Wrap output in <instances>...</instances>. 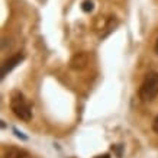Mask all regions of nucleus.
Instances as JSON below:
<instances>
[{
  "label": "nucleus",
  "instance_id": "f257e3e1",
  "mask_svg": "<svg viewBox=\"0 0 158 158\" xmlns=\"http://www.w3.org/2000/svg\"><path fill=\"white\" fill-rule=\"evenodd\" d=\"M10 109L13 112L16 118L29 122L32 119V105L28 102V99L20 93V91H15L10 99Z\"/></svg>",
  "mask_w": 158,
  "mask_h": 158
},
{
  "label": "nucleus",
  "instance_id": "f03ea898",
  "mask_svg": "<svg viewBox=\"0 0 158 158\" xmlns=\"http://www.w3.org/2000/svg\"><path fill=\"white\" fill-rule=\"evenodd\" d=\"M158 94V73L151 71L145 76L144 81L139 89V97L144 102H149L155 99Z\"/></svg>",
  "mask_w": 158,
  "mask_h": 158
},
{
  "label": "nucleus",
  "instance_id": "7ed1b4c3",
  "mask_svg": "<svg viewBox=\"0 0 158 158\" xmlns=\"http://www.w3.org/2000/svg\"><path fill=\"white\" fill-rule=\"evenodd\" d=\"M23 58H25L23 54H16V55H13L12 58L6 60V61L3 62V65H2V78H5V77L7 76V73H10L18 64H20V62L23 61Z\"/></svg>",
  "mask_w": 158,
  "mask_h": 158
},
{
  "label": "nucleus",
  "instance_id": "20e7f679",
  "mask_svg": "<svg viewBox=\"0 0 158 158\" xmlns=\"http://www.w3.org/2000/svg\"><path fill=\"white\" fill-rule=\"evenodd\" d=\"M87 62H89V55H87L86 52H77L76 55L71 58L70 65H71V68H74V70H83V68L87 65Z\"/></svg>",
  "mask_w": 158,
  "mask_h": 158
},
{
  "label": "nucleus",
  "instance_id": "39448f33",
  "mask_svg": "<svg viewBox=\"0 0 158 158\" xmlns=\"http://www.w3.org/2000/svg\"><path fill=\"white\" fill-rule=\"evenodd\" d=\"M3 158H32L28 151H25L22 148H16V147H10L5 151Z\"/></svg>",
  "mask_w": 158,
  "mask_h": 158
},
{
  "label": "nucleus",
  "instance_id": "423d86ee",
  "mask_svg": "<svg viewBox=\"0 0 158 158\" xmlns=\"http://www.w3.org/2000/svg\"><path fill=\"white\" fill-rule=\"evenodd\" d=\"M93 7H94V6H93V2H91V0H84V2L81 3L83 12H87V13H89V12L93 10Z\"/></svg>",
  "mask_w": 158,
  "mask_h": 158
},
{
  "label": "nucleus",
  "instance_id": "0eeeda50",
  "mask_svg": "<svg viewBox=\"0 0 158 158\" xmlns=\"http://www.w3.org/2000/svg\"><path fill=\"white\" fill-rule=\"evenodd\" d=\"M13 132H15V134H16V136H18V138L23 139V141H26V139H28V136H26V135H23V134H22V132H20V131H18V129H16V128H13Z\"/></svg>",
  "mask_w": 158,
  "mask_h": 158
},
{
  "label": "nucleus",
  "instance_id": "6e6552de",
  "mask_svg": "<svg viewBox=\"0 0 158 158\" xmlns=\"http://www.w3.org/2000/svg\"><path fill=\"white\" fill-rule=\"evenodd\" d=\"M152 131L155 132V134H158V116L154 119V122H152Z\"/></svg>",
  "mask_w": 158,
  "mask_h": 158
},
{
  "label": "nucleus",
  "instance_id": "1a4fd4ad",
  "mask_svg": "<svg viewBox=\"0 0 158 158\" xmlns=\"http://www.w3.org/2000/svg\"><path fill=\"white\" fill-rule=\"evenodd\" d=\"M154 49H155V52L158 54V39H157V42H155V47H154Z\"/></svg>",
  "mask_w": 158,
  "mask_h": 158
},
{
  "label": "nucleus",
  "instance_id": "9d476101",
  "mask_svg": "<svg viewBox=\"0 0 158 158\" xmlns=\"http://www.w3.org/2000/svg\"><path fill=\"white\" fill-rule=\"evenodd\" d=\"M96 158H110L107 154H105V155H99V157H96Z\"/></svg>",
  "mask_w": 158,
  "mask_h": 158
}]
</instances>
